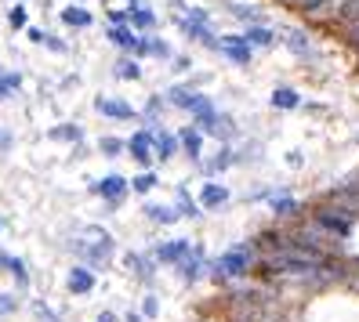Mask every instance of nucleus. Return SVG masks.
I'll list each match as a JSON object with an SVG mask.
<instances>
[{"label": "nucleus", "mask_w": 359, "mask_h": 322, "mask_svg": "<svg viewBox=\"0 0 359 322\" xmlns=\"http://www.w3.org/2000/svg\"><path fill=\"white\" fill-rule=\"evenodd\" d=\"M69 250L83 261V268H102L105 261H109V253H113V239H109V232L98 228V225H88L76 239L69 243Z\"/></svg>", "instance_id": "obj_1"}, {"label": "nucleus", "mask_w": 359, "mask_h": 322, "mask_svg": "<svg viewBox=\"0 0 359 322\" xmlns=\"http://www.w3.org/2000/svg\"><path fill=\"white\" fill-rule=\"evenodd\" d=\"M250 265H255V246H232L229 253H222L215 261V275L218 279H240L250 272Z\"/></svg>", "instance_id": "obj_2"}, {"label": "nucleus", "mask_w": 359, "mask_h": 322, "mask_svg": "<svg viewBox=\"0 0 359 322\" xmlns=\"http://www.w3.org/2000/svg\"><path fill=\"white\" fill-rule=\"evenodd\" d=\"M352 221L355 218H348L345 210H337L334 203L330 206H320L316 210V225H320L327 235H334V239H348V232H352Z\"/></svg>", "instance_id": "obj_3"}, {"label": "nucleus", "mask_w": 359, "mask_h": 322, "mask_svg": "<svg viewBox=\"0 0 359 322\" xmlns=\"http://www.w3.org/2000/svg\"><path fill=\"white\" fill-rule=\"evenodd\" d=\"M167 98H171V105H178V109L193 113V116H203V113L215 109V105H210V98L189 91V88H171V91H167Z\"/></svg>", "instance_id": "obj_4"}, {"label": "nucleus", "mask_w": 359, "mask_h": 322, "mask_svg": "<svg viewBox=\"0 0 359 322\" xmlns=\"http://www.w3.org/2000/svg\"><path fill=\"white\" fill-rule=\"evenodd\" d=\"M95 192L102 200H109L113 206L128 196V178H120V174H109V178H102V181H95Z\"/></svg>", "instance_id": "obj_5"}, {"label": "nucleus", "mask_w": 359, "mask_h": 322, "mask_svg": "<svg viewBox=\"0 0 359 322\" xmlns=\"http://www.w3.org/2000/svg\"><path fill=\"white\" fill-rule=\"evenodd\" d=\"M189 253H193V243H189V239H175V243H163V246L156 250V261L175 265V268H178Z\"/></svg>", "instance_id": "obj_6"}, {"label": "nucleus", "mask_w": 359, "mask_h": 322, "mask_svg": "<svg viewBox=\"0 0 359 322\" xmlns=\"http://www.w3.org/2000/svg\"><path fill=\"white\" fill-rule=\"evenodd\" d=\"M66 286H69V293H76V297H88V293L95 290V272H91V268H83V265L69 268Z\"/></svg>", "instance_id": "obj_7"}, {"label": "nucleus", "mask_w": 359, "mask_h": 322, "mask_svg": "<svg viewBox=\"0 0 359 322\" xmlns=\"http://www.w3.org/2000/svg\"><path fill=\"white\" fill-rule=\"evenodd\" d=\"M218 51H225L232 62H236V66H247L250 62V44L243 36H222V48Z\"/></svg>", "instance_id": "obj_8"}, {"label": "nucleus", "mask_w": 359, "mask_h": 322, "mask_svg": "<svg viewBox=\"0 0 359 322\" xmlns=\"http://www.w3.org/2000/svg\"><path fill=\"white\" fill-rule=\"evenodd\" d=\"M128 148H131V156H135L142 167H149V160L156 156V153H153V134H149V131H138V134L128 141Z\"/></svg>", "instance_id": "obj_9"}, {"label": "nucleus", "mask_w": 359, "mask_h": 322, "mask_svg": "<svg viewBox=\"0 0 359 322\" xmlns=\"http://www.w3.org/2000/svg\"><path fill=\"white\" fill-rule=\"evenodd\" d=\"M178 275L185 279V283H196V279L203 275V250L200 246H193V253H189L185 261L178 265Z\"/></svg>", "instance_id": "obj_10"}, {"label": "nucleus", "mask_w": 359, "mask_h": 322, "mask_svg": "<svg viewBox=\"0 0 359 322\" xmlns=\"http://www.w3.org/2000/svg\"><path fill=\"white\" fill-rule=\"evenodd\" d=\"M98 113L102 116H109V120H135V109L128 102H113V98H98Z\"/></svg>", "instance_id": "obj_11"}, {"label": "nucleus", "mask_w": 359, "mask_h": 322, "mask_svg": "<svg viewBox=\"0 0 359 322\" xmlns=\"http://www.w3.org/2000/svg\"><path fill=\"white\" fill-rule=\"evenodd\" d=\"M178 138L175 134H167V131H153V148H156V156L160 160H171L175 153H178Z\"/></svg>", "instance_id": "obj_12"}, {"label": "nucleus", "mask_w": 359, "mask_h": 322, "mask_svg": "<svg viewBox=\"0 0 359 322\" xmlns=\"http://www.w3.org/2000/svg\"><path fill=\"white\" fill-rule=\"evenodd\" d=\"M225 200H229V188H222V185H215V181H210V185H203V192H200V203H203L207 210L222 206Z\"/></svg>", "instance_id": "obj_13"}, {"label": "nucleus", "mask_w": 359, "mask_h": 322, "mask_svg": "<svg viewBox=\"0 0 359 322\" xmlns=\"http://www.w3.org/2000/svg\"><path fill=\"white\" fill-rule=\"evenodd\" d=\"M0 268H8V272L15 275V283H18V286H29V272H26V265L18 261V257H11V253H0Z\"/></svg>", "instance_id": "obj_14"}, {"label": "nucleus", "mask_w": 359, "mask_h": 322, "mask_svg": "<svg viewBox=\"0 0 359 322\" xmlns=\"http://www.w3.org/2000/svg\"><path fill=\"white\" fill-rule=\"evenodd\" d=\"M178 141L185 145V153L193 156V160H200V148H203V138H200V131L196 127H185V131L178 134Z\"/></svg>", "instance_id": "obj_15"}, {"label": "nucleus", "mask_w": 359, "mask_h": 322, "mask_svg": "<svg viewBox=\"0 0 359 322\" xmlns=\"http://www.w3.org/2000/svg\"><path fill=\"white\" fill-rule=\"evenodd\" d=\"M243 40H247L250 48H269L272 40H276V33H272V29H265V26H250V29L243 33Z\"/></svg>", "instance_id": "obj_16"}, {"label": "nucleus", "mask_w": 359, "mask_h": 322, "mask_svg": "<svg viewBox=\"0 0 359 322\" xmlns=\"http://www.w3.org/2000/svg\"><path fill=\"white\" fill-rule=\"evenodd\" d=\"M109 40L120 44V48H128V51H138V36L128 26H109Z\"/></svg>", "instance_id": "obj_17"}, {"label": "nucleus", "mask_w": 359, "mask_h": 322, "mask_svg": "<svg viewBox=\"0 0 359 322\" xmlns=\"http://www.w3.org/2000/svg\"><path fill=\"white\" fill-rule=\"evenodd\" d=\"M287 48H290L294 55H302V58L312 55V44H309V36H305L302 29H287Z\"/></svg>", "instance_id": "obj_18"}, {"label": "nucleus", "mask_w": 359, "mask_h": 322, "mask_svg": "<svg viewBox=\"0 0 359 322\" xmlns=\"http://www.w3.org/2000/svg\"><path fill=\"white\" fill-rule=\"evenodd\" d=\"M272 105H276V109H298L302 98H298V91H290V88H276L272 91Z\"/></svg>", "instance_id": "obj_19"}, {"label": "nucleus", "mask_w": 359, "mask_h": 322, "mask_svg": "<svg viewBox=\"0 0 359 322\" xmlns=\"http://www.w3.org/2000/svg\"><path fill=\"white\" fill-rule=\"evenodd\" d=\"M128 268L138 279H153V257H142V253H128Z\"/></svg>", "instance_id": "obj_20"}, {"label": "nucleus", "mask_w": 359, "mask_h": 322, "mask_svg": "<svg viewBox=\"0 0 359 322\" xmlns=\"http://www.w3.org/2000/svg\"><path fill=\"white\" fill-rule=\"evenodd\" d=\"M62 22L83 29V26H91V11H83V8H66V11H62Z\"/></svg>", "instance_id": "obj_21"}, {"label": "nucleus", "mask_w": 359, "mask_h": 322, "mask_svg": "<svg viewBox=\"0 0 359 322\" xmlns=\"http://www.w3.org/2000/svg\"><path fill=\"white\" fill-rule=\"evenodd\" d=\"M138 55H156V58H167V55H171V48H167L163 40H149V36H142V40H138Z\"/></svg>", "instance_id": "obj_22"}, {"label": "nucleus", "mask_w": 359, "mask_h": 322, "mask_svg": "<svg viewBox=\"0 0 359 322\" xmlns=\"http://www.w3.org/2000/svg\"><path fill=\"white\" fill-rule=\"evenodd\" d=\"M145 214H149L153 221H160V225H175L182 218V210H171V206H145Z\"/></svg>", "instance_id": "obj_23"}, {"label": "nucleus", "mask_w": 359, "mask_h": 322, "mask_svg": "<svg viewBox=\"0 0 359 322\" xmlns=\"http://www.w3.org/2000/svg\"><path fill=\"white\" fill-rule=\"evenodd\" d=\"M131 18H135V26H142V29H153V26H156V15L145 8V4H135Z\"/></svg>", "instance_id": "obj_24"}, {"label": "nucleus", "mask_w": 359, "mask_h": 322, "mask_svg": "<svg viewBox=\"0 0 359 322\" xmlns=\"http://www.w3.org/2000/svg\"><path fill=\"white\" fill-rule=\"evenodd\" d=\"M18 88H22V76H18V73H4V76H0V98H11Z\"/></svg>", "instance_id": "obj_25"}, {"label": "nucleus", "mask_w": 359, "mask_h": 322, "mask_svg": "<svg viewBox=\"0 0 359 322\" xmlns=\"http://www.w3.org/2000/svg\"><path fill=\"white\" fill-rule=\"evenodd\" d=\"M272 210H276L280 218H290V214H298V203H294L290 196H280V200H272Z\"/></svg>", "instance_id": "obj_26"}, {"label": "nucleus", "mask_w": 359, "mask_h": 322, "mask_svg": "<svg viewBox=\"0 0 359 322\" xmlns=\"http://www.w3.org/2000/svg\"><path fill=\"white\" fill-rule=\"evenodd\" d=\"M341 22H348V29L359 26V0H348V4H341Z\"/></svg>", "instance_id": "obj_27"}, {"label": "nucleus", "mask_w": 359, "mask_h": 322, "mask_svg": "<svg viewBox=\"0 0 359 322\" xmlns=\"http://www.w3.org/2000/svg\"><path fill=\"white\" fill-rule=\"evenodd\" d=\"M116 76H123V80H138V76H142V69L135 66L131 58H123V62H116Z\"/></svg>", "instance_id": "obj_28"}, {"label": "nucleus", "mask_w": 359, "mask_h": 322, "mask_svg": "<svg viewBox=\"0 0 359 322\" xmlns=\"http://www.w3.org/2000/svg\"><path fill=\"white\" fill-rule=\"evenodd\" d=\"M153 185H156V174H153V170H145V174H138V178L131 181V188H135V192H149Z\"/></svg>", "instance_id": "obj_29"}, {"label": "nucleus", "mask_w": 359, "mask_h": 322, "mask_svg": "<svg viewBox=\"0 0 359 322\" xmlns=\"http://www.w3.org/2000/svg\"><path fill=\"white\" fill-rule=\"evenodd\" d=\"M33 315H36L40 322H62V318H58V315H55L48 304H40V300H33Z\"/></svg>", "instance_id": "obj_30"}, {"label": "nucleus", "mask_w": 359, "mask_h": 322, "mask_svg": "<svg viewBox=\"0 0 359 322\" xmlns=\"http://www.w3.org/2000/svg\"><path fill=\"white\" fill-rule=\"evenodd\" d=\"M102 153L105 156H120L123 153V141L120 138H102Z\"/></svg>", "instance_id": "obj_31"}, {"label": "nucleus", "mask_w": 359, "mask_h": 322, "mask_svg": "<svg viewBox=\"0 0 359 322\" xmlns=\"http://www.w3.org/2000/svg\"><path fill=\"white\" fill-rule=\"evenodd\" d=\"M229 11L236 15V18H247V22H258V18H262L255 8H240V4H236V8H229Z\"/></svg>", "instance_id": "obj_32"}, {"label": "nucleus", "mask_w": 359, "mask_h": 322, "mask_svg": "<svg viewBox=\"0 0 359 322\" xmlns=\"http://www.w3.org/2000/svg\"><path fill=\"white\" fill-rule=\"evenodd\" d=\"M51 138H66V141H76V138H80V131H76V127H55V131H51Z\"/></svg>", "instance_id": "obj_33"}, {"label": "nucleus", "mask_w": 359, "mask_h": 322, "mask_svg": "<svg viewBox=\"0 0 359 322\" xmlns=\"http://www.w3.org/2000/svg\"><path fill=\"white\" fill-rule=\"evenodd\" d=\"M178 203H182V214H189V218H196V214H200V210H196V203L189 200L185 192H178Z\"/></svg>", "instance_id": "obj_34"}, {"label": "nucleus", "mask_w": 359, "mask_h": 322, "mask_svg": "<svg viewBox=\"0 0 359 322\" xmlns=\"http://www.w3.org/2000/svg\"><path fill=\"white\" fill-rule=\"evenodd\" d=\"M156 312H160V308H156V297H145V300H142V315H145V318H153Z\"/></svg>", "instance_id": "obj_35"}, {"label": "nucleus", "mask_w": 359, "mask_h": 322, "mask_svg": "<svg viewBox=\"0 0 359 322\" xmlns=\"http://www.w3.org/2000/svg\"><path fill=\"white\" fill-rule=\"evenodd\" d=\"M11 26H26V8H11Z\"/></svg>", "instance_id": "obj_36"}, {"label": "nucleus", "mask_w": 359, "mask_h": 322, "mask_svg": "<svg viewBox=\"0 0 359 322\" xmlns=\"http://www.w3.org/2000/svg\"><path fill=\"white\" fill-rule=\"evenodd\" d=\"M128 18H131L128 11H116V8L109 11V22H113V26H123V22H128Z\"/></svg>", "instance_id": "obj_37"}, {"label": "nucleus", "mask_w": 359, "mask_h": 322, "mask_svg": "<svg viewBox=\"0 0 359 322\" xmlns=\"http://www.w3.org/2000/svg\"><path fill=\"white\" fill-rule=\"evenodd\" d=\"M11 312H15V300L0 293V315H11Z\"/></svg>", "instance_id": "obj_38"}, {"label": "nucleus", "mask_w": 359, "mask_h": 322, "mask_svg": "<svg viewBox=\"0 0 359 322\" xmlns=\"http://www.w3.org/2000/svg\"><path fill=\"white\" fill-rule=\"evenodd\" d=\"M29 40H33V44H44V40H48V36H44V33H40V29H29Z\"/></svg>", "instance_id": "obj_39"}, {"label": "nucleus", "mask_w": 359, "mask_h": 322, "mask_svg": "<svg viewBox=\"0 0 359 322\" xmlns=\"http://www.w3.org/2000/svg\"><path fill=\"white\" fill-rule=\"evenodd\" d=\"M98 322H120V318H116L113 312H102V315H98Z\"/></svg>", "instance_id": "obj_40"}, {"label": "nucleus", "mask_w": 359, "mask_h": 322, "mask_svg": "<svg viewBox=\"0 0 359 322\" xmlns=\"http://www.w3.org/2000/svg\"><path fill=\"white\" fill-rule=\"evenodd\" d=\"M348 40H352V44L359 48V26H352V29H348Z\"/></svg>", "instance_id": "obj_41"}, {"label": "nucleus", "mask_w": 359, "mask_h": 322, "mask_svg": "<svg viewBox=\"0 0 359 322\" xmlns=\"http://www.w3.org/2000/svg\"><path fill=\"white\" fill-rule=\"evenodd\" d=\"M138 4H145V0H138Z\"/></svg>", "instance_id": "obj_42"}]
</instances>
